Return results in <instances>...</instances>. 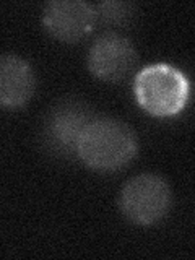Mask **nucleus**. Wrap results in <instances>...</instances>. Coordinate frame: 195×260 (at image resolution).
I'll use <instances>...</instances> for the list:
<instances>
[{
  "instance_id": "nucleus-1",
  "label": "nucleus",
  "mask_w": 195,
  "mask_h": 260,
  "mask_svg": "<svg viewBox=\"0 0 195 260\" xmlns=\"http://www.w3.org/2000/svg\"><path fill=\"white\" fill-rule=\"evenodd\" d=\"M138 153L134 128L124 120L94 116L80 137L77 156L96 173H116L130 165Z\"/></svg>"
},
{
  "instance_id": "nucleus-2",
  "label": "nucleus",
  "mask_w": 195,
  "mask_h": 260,
  "mask_svg": "<svg viewBox=\"0 0 195 260\" xmlns=\"http://www.w3.org/2000/svg\"><path fill=\"white\" fill-rule=\"evenodd\" d=\"M134 96L140 108L153 117L177 116L190 100V80L176 65L156 62L145 65L134 78Z\"/></svg>"
},
{
  "instance_id": "nucleus-3",
  "label": "nucleus",
  "mask_w": 195,
  "mask_h": 260,
  "mask_svg": "<svg viewBox=\"0 0 195 260\" xmlns=\"http://www.w3.org/2000/svg\"><path fill=\"white\" fill-rule=\"evenodd\" d=\"M117 205L122 216L132 224L153 226L161 223L173 208V189L159 174H137L122 185Z\"/></svg>"
},
{
  "instance_id": "nucleus-4",
  "label": "nucleus",
  "mask_w": 195,
  "mask_h": 260,
  "mask_svg": "<svg viewBox=\"0 0 195 260\" xmlns=\"http://www.w3.org/2000/svg\"><path fill=\"white\" fill-rule=\"evenodd\" d=\"M93 117L89 104L78 98H63L52 104L41 127V140L46 151L60 159L77 156L80 137Z\"/></svg>"
},
{
  "instance_id": "nucleus-5",
  "label": "nucleus",
  "mask_w": 195,
  "mask_h": 260,
  "mask_svg": "<svg viewBox=\"0 0 195 260\" xmlns=\"http://www.w3.org/2000/svg\"><path fill=\"white\" fill-rule=\"evenodd\" d=\"M137 59V49L127 36L117 31H104L88 49L86 67L98 80L117 83L134 70Z\"/></svg>"
},
{
  "instance_id": "nucleus-6",
  "label": "nucleus",
  "mask_w": 195,
  "mask_h": 260,
  "mask_svg": "<svg viewBox=\"0 0 195 260\" xmlns=\"http://www.w3.org/2000/svg\"><path fill=\"white\" fill-rule=\"evenodd\" d=\"M96 7L83 0H51L43 8L44 29L54 39L75 44L94 29Z\"/></svg>"
},
{
  "instance_id": "nucleus-7",
  "label": "nucleus",
  "mask_w": 195,
  "mask_h": 260,
  "mask_svg": "<svg viewBox=\"0 0 195 260\" xmlns=\"http://www.w3.org/2000/svg\"><path fill=\"white\" fill-rule=\"evenodd\" d=\"M36 89V75L28 60L15 54L0 57V104L4 109L24 108Z\"/></svg>"
},
{
  "instance_id": "nucleus-8",
  "label": "nucleus",
  "mask_w": 195,
  "mask_h": 260,
  "mask_svg": "<svg viewBox=\"0 0 195 260\" xmlns=\"http://www.w3.org/2000/svg\"><path fill=\"white\" fill-rule=\"evenodd\" d=\"M98 20L111 24H125L132 20L137 7L130 2H101L94 5Z\"/></svg>"
}]
</instances>
